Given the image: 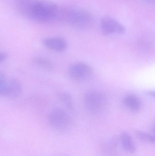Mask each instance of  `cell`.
<instances>
[{"instance_id": "obj_1", "label": "cell", "mask_w": 155, "mask_h": 156, "mask_svg": "<svg viewBox=\"0 0 155 156\" xmlns=\"http://www.w3.org/2000/svg\"><path fill=\"white\" fill-rule=\"evenodd\" d=\"M17 8L25 18L42 23L53 19L58 12L57 5L48 0H19Z\"/></svg>"}, {"instance_id": "obj_2", "label": "cell", "mask_w": 155, "mask_h": 156, "mask_svg": "<svg viewBox=\"0 0 155 156\" xmlns=\"http://www.w3.org/2000/svg\"><path fill=\"white\" fill-rule=\"evenodd\" d=\"M64 18L69 24L79 28L86 27L93 22L91 14L78 8H70L66 10L64 14Z\"/></svg>"}, {"instance_id": "obj_3", "label": "cell", "mask_w": 155, "mask_h": 156, "mask_svg": "<svg viewBox=\"0 0 155 156\" xmlns=\"http://www.w3.org/2000/svg\"><path fill=\"white\" fill-rule=\"evenodd\" d=\"M84 104L86 110L93 114L103 112L106 109L107 99L104 94L100 91L92 90L86 94Z\"/></svg>"}, {"instance_id": "obj_4", "label": "cell", "mask_w": 155, "mask_h": 156, "mask_svg": "<svg viewBox=\"0 0 155 156\" xmlns=\"http://www.w3.org/2000/svg\"><path fill=\"white\" fill-rule=\"evenodd\" d=\"M48 122L53 128L58 131L67 130L71 124V118L68 114L58 108H55L50 112Z\"/></svg>"}, {"instance_id": "obj_5", "label": "cell", "mask_w": 155, "mask_h": 156, "mask_svg": "<svg viewBox=\"0 0 155 156\" xmlns=\"http://www.w3.org/2000/svg\"><path fill=\"white\" fill-rule=\"evenodd\" d=\"M94 70L93 68L87 64L76 62L72 64L68 69L70 77L76 81H84L92 76Z\"/></svg>"}, {"instance_id": "obj_6", "label": "cell", "mask_w": 155, "mask_h": 156, "mask_svg": "<svg viewBox=\"0 0 155 156\" xmlns=\"http://www.w3.org/2000/svg\"><path fill=\"white\" fill-rule=\"evenodd\" d=\"M101 28L105 35L123 34L126 31L125 27L119 21L109 16H104L101 19Z\"/></svg>"}, {"instance_id": "obj_7", "label": "cell", "mask_w": 155, "mask_h": 156, "mask_svg": "<svg viewBox=\"0 0 155 156\" xmlns=\"http://www.w3.org/2000/svg\"><path fill=\"white\" fill-rule=\"evenodd\" d=\"M44 45L53 51L62 52L67 48V43L63 39L59 37H49L43 41Z\"/></svg>"}, {"instance_id": "obj_8", "label": "cell", "mask_w": 155, "mask_h": 156, "mask_svg": "<svg viewBox=\"0 0 155 156\" xmlns=\"http://www.w3.org/2000/svg\"><path fill=\"white\" fill-rule=\"evenodd\" d=\"M125 106L131 112H137L141 110L142 104L140 98L133 94L126 95L123 99Z\"/></svg>"}, {"instance_id": "obj_9", "label": "cell", "mask_w": 155, "mask_h": 156, "mask_svg": "<svg viewBox=\"0 0 155 156\" xmlns=\"http://www.w3.org/2000/svg\"><path fill=\"white\" fill-rule=\"evenodd\" d=\"M22 90V84L19 80L13 78L7 81L6 96L12 98L18 97L21 94Z\"/></svg>"}, {"instance_id": "obj_10", "label": "cell", "mask_w": 155, "mask_h": 156, "mask_svg": "<svg viewBox=\"0 0 155 156\" xmlns=\"http://www.w3.org/2000/svg\"><path fill=\"white\" fill-rule=\"evenodd\" d=\"M120 141L122 147L126 152L130 154H133L136 152L135 145L132 137L128 133H122L120 136Z\"/></svg>"}, {"instance_id": "obj_11", "label": "cell", "mask_w": 155, "mask_h": 156, "mask_svg": "<svg viewBox=\"0 0 155 156\" xmlns=\"http://www.w3.org/2000/svg\"><path fill=\"white\" fill-rule=\"evenodd\" d=\"M32 62L35 66L46 69L52 68V64L48 58L42 57H35L32 59Z\"/></svg>"}, {"instance_id": "obj_12", "label": "cell", "mask_w": 155, "mask_h": 156, "mask_svg": "<svg viewBox=\"0 0 155 156\" xmlns=\"http://www.w3.org/2000/svg\"><path fill=\"white\" fill-rule=\"evenodd\" d=\"M136 136L139 140L147 144H154L155 143V137L150 134L142 131H136Z\"/></svg>"}, {"instance_id": "obj_13", "label": "cell", "mask_w": 155, "mask_h": 156, "mask_svg": "<svg viewBox=\"0 0 155 156\" xmlns=\"http://www.w3.org/2000/svg\"><path fill=\"white\" fill-rule=\"evenodd\" d=\"M59 99L61 100L63 104L68 109H72L73 108V101L72 97L69 94L67 93H61L59 94Z\"/></svg>"}, {"instance_id": "obj_14", "label": "cell", "mask_w": 155, "mask_h": 156, "mask_svg": "<svg viewBox=\"0 0 155 156\" xmlns=\"http://www.w3.org/2000/svg\"><path fill=\"white\" fill-rule=\"evenodd\" d=\"M7 92V81L5 74L0 70V96H6Z\"/></svg>"}, {"instance_id": "obj_15", "label": "cell", "mask_w": 155, "mask_h": 156, "mask_svg": "<svg viewBox=\"0 0 155 156\" xmlns=\"http://www.w3.org/2000/svg\"><path fill=\"white\" fill-rule=\"evenodd\" d=\"M8 57V55L5 52H0V63L4 62Z\"/></svg>"}, {"instance_id": "obj_16", "label": "cell", "mask_w": 155, "mask_h": 156, "mask_svg": "<svg viewBox=\"0 0 155 156\" xmlns=\"http://www.w3.org/2000/svg\"><path fill=\"white\" fill-rule=\"evenodd\" d=\"M147 94H148L149 96H152V97H154L155 93L153 91H148L147 92Z\"/></svg>"}, {"instance_id": "obj_17", "label": "cell", "mask_w": 155, "mask_h": 156, "mask_svg": "<svg viewBox=\"0 0 155 156\" xmlns=\"http://www.w3.org/2000/svg\"><path fill=\"white\" fill-rule=\"evenodd\" d=\"M146 2H153L155 0H144Z\"/></svg>"}]
</instances>
